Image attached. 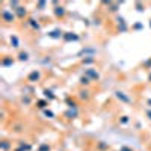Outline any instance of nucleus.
I'll list each match as a JSON object with an SVG mask.
<instances>
[{"mask_svg": "<svg viewBox=\"0 0 151 151\" xmlns=\"http://www.w3.org/2000/svg\"><path fill=\"white\" fill-rule=\"evenodd\" d=\"M94 61H95V59H94V56H88L86 59H83V63H92Z\"/></svg>", "mask_w": 151, "mask_h": 151, "instance_id": "obj_16", "label": "nucleus"}, {"mask_svg": "<svg viewBox=\"0 0 151 151\" xmlns=\"http://www.w3.org/2000/svg\"><path fill=\"white\" fill-rule=\"evenodd\" d=\"M110 5V11H113V12H115V11H118V6H120V3H109Z\"/></svg>", "mask_w": 151, "mask_h": 151, "instance_id": "obj_18", "label": "nucleus"}, {"mask_svg": "<svg viewBox=\"0 0 151 151\" xmlns=\"http://www.w3.org/2000/svg\"><path fill=\"white\" fill-rule=\"evenodd\" d=\"M147 115L150 116V120H151V109H150V110H147Z\"/></svg>", "mask_w": 151, "mask_h": 151, "instance_id": "obj_31", "label": "nucleus"}, {"mask_svg": "<svg viewBox=\"0 0 151 151\" xmlns=\"http://www.w3.org/2000/svg\"><path fill=\"white\" fill-rule=\"evenodd\" d=\"M15 12H17V15L20 18H23L24 15H26V8H23V6H18L17 9H15Z\"/></svg>", "mask_w": 151, "mask_h": 151, "instance_id": "obj_8", "label": "nucleus"}, {"mask_svg": "<svg viewBox=\"0 0 151 151\" xmlns=\"http://www.w3.org/2000/svg\"><path fill=\"white\" fill-rule=\"evenodd\" d=\"M11 44H12V47H18V45H20L18 38H17V36H12V38H11Z\"/></svg>", "mask_w": 151, "mask_h": 151, "instance_id": "obj_10", "label": "nucleus"}, {"mask_svg": "<svg viewBox=\"0 0 151 151\" xmlns=\"http://www.w3.org/2000/svg\"><path fill=\"white\" fill-rule=\"evenodd\" d=\"M38 6H39V8H44V6H45V2H39V3H38Z\"/></svg>", "mask_w": 151, "mask_h": 151, "instance_id": "obj_27", "label": "nucleus"}, {"mask_svg": "<svg viewBox=\"0 0 151 151\" xmlns=\"http://www.w3.org/2000/svg\"><path fill=\"white\" fill-rule=\"evenodd\" d=\"M48 36H50V38H55V39H57V38H61V36H63V35H62V32H61V30H53V32H50V33H48Z\"/></svg>", "mask_w": 151, "mask_h": 151, "instance_id": "obj_7", "label": "nucleus"}, {"mask_svg": "<svg viewBox=\"0 0 151 151\" xmlns=\"http://www.w3.org/2000/svg\"><path fill=\"white\" fill-rule=\"evenodd\" d=\"M29 24H30V26H32V27H33V29L39 30V24H38L36 21H35V20H32V18H30V20H29Z\"/></svg>", "mask_w": 151, "mask_h": 151, "instance_id": "obj_11", "label": "nucleus"}, {"mask_svg": "<svg viewBox=\"0 0 151 151\" xmlns=\"http://www.w3.org/2000/svg\"><path fill=\"white\" fill-rule=\"evenodd\" d=\"M18 59H20V61H27V59H29V55H27V53H20Z\"/></svg>", "mask_w": 151, "mask_h": 151, "instance_id": "obj_15", "label": "nucleus"}, {"mask_svg": "<svg viewBox=\"0 0 151 151\" xmlns=\"http://www.w3.org/2000/svg\"><path fill=\"white\" fill-rule=\"evenodd\" d=\"M48 150H50V147H48L47 144H42L41 147H39V150H38V151H48Z\"/></svg>", "mask_w": 151, "mask_h": 151, "instance_id": "obj_17", "label": "nucleus"}, {"mask_svg": "<svg viewBox=\"0 0 151 151\" xmlns=\"http://www.w3.org/2000/svg\"><path fill=\"white\" fill-rule=\"evenodd\" d=\"M11 6H12V8H15V9H17V8L20 6V5H18V2H11Z\"/></svg>", "mask_w": 151, "mask_h": 151, "instance_id": "obj_23", "label": "nucleus"}, {"mask_svg": "<svg viewBox=\"0 0 151 151\" xmlns=\"http://www.w3.org/2000/svg\"><path fill=\"white\" fill-rule=\"evenodd\" d=\"M148 80H150V82H151V74H150V77H148Z\"/></svg>", "mask_w": 151, "mask_h": 151, "instance_id": "obj_33", "label": "nucleus"}, {"mask_svg": "<svg viewBox=\"0 0 151 151\" xmlns=\"http://www.w3.org/2000/svg\"><path fill=\"white\" fill-rule=\"evenodd\" d=\"M80 83H82V85H88L89 83V77H86V76L82 77V79H80Z\"/></svg>", "mask_w": 151, "mask_h": 151, "instance_id": "obj_19", "label": "nucleus"}, {"mask_svg": "<svg viewBox=\"0 0 151 151\" xmlns=\"http://www.w3.org/2000/svg\"><path fill=\"white\" fill-rule=\"evenodd\" d=\"M80 94H82V95H80L82 98H88V92H86V91H85V92H80Z\"/></svg>", "mask_w": 151, "mask_h": 151, "instance_id": "obj_26", "label": "nucleus"}, {"mask_svg": "<svg viewBox=\"0 0 151 151\" xmlns=\"http://www.w3.org/2000/svg\"><path fill=\"white\" fill-rule=\"evenodd\" d=\"M63 39L65 41H79V36L74 33H63Z\"/></svg>", "mask_w": 151, "mask_h": 151, "instance_id": "obj_4", "label": "nucleus"}, {"mask_svg": "<svg viewBox=\"0 0 151 151\" xmlns=\"http://www.w3.org/2000/svg\"><path fill=\"white\" fill-rule=\"evenodd\" d=\"M45 106H47V103H45V101H42V100H41V101H38V107H41V109H44Z\"/></svg>", "mask_w": 151, "mask_h": 151, "instance_id": "obj_22", "label": "nucleus"}, {"mask_svg": "<svg viewBox=\"0 0 151 151\" xmlns=\"http://www.w3.org/2000/svg\"><path fill=\"white\" fill-rule=\"evenodd\" d=\"M136 8H138V11H139V12H142V11H144V9H142V5H141V3H138V5H136Z\"/></svg>", "mask_w": 151, "mask_h": 151, "instance_id": "obj_25", "label": "nucleus"}, {"mask_svg": "<svg viewBox=\"0 0 151 151\" xmlns=\"http://www.w3.org/2000/svg\"><path fill=\"white\" fill-rule=\"evenodd\" d=\"M65 115H67L68 118H74L76 115H77V110H76V107H74V109H71V110H68Z\"/></svg>", "mask_w": 151, "mask_h": 151, "instance_id": "obj_9", "label": "nucleus"}, {"mask_svg": "<svg viewBox=\"0 0 151 151\" xmlns=\"http://www.w3.org/2000/svg\"><path fill=\"white\" fill-rule=\"evenodd\" d=\"M2 18L6 21V23H12V21L15 20V15L11 12V11H3V12H2Z\"/></svg>", "mask_w": 151, "mask_h": 151, "instance_id": "obj_1", "label": "nucleus"}, {"mask_svg": "<svg viewBox=\"0 0 151 151\" xmlns=\"http://www.w3.org/2000/svg\"><path fill=\"white\" fill-rule=\"evenodd\" d=\"M2 150H3V151H6V150H9V144H8L6 141H3V142H2Z\"/></svg>", "mask_w": 151, "mask_h": 151, "instance_id": "obj_20", "label": "nucleus"}, {"mask_svg": "<svg viewBox=\"0 0 151 151\" xmlns=\"http://www.w3.org/2000/svg\"><path fill=\"white\" fill-rule=\"evenodd\" d=\"M116 97H118V98H120L121 101H124V103H130V98H128V97L124 94V92H120V91H118V92H116Z\"/></svg>", "mask_w": 151, "mask_h": 151, "instance_id": "obj_6", "label": "nucleus"}, {"mask_svg": "<svg viewBox=\"0 0 151 151\" xmlns=\"http://www.w3.org/2000/svg\"><path fill=\"white\" fill-rule=\"evenodd\" d=\"M145 67H147V68H150V67H151V59H150L148 62H145Z\"/></svg>", "mask_w": 151, "mask_h": 151, "instance_id": "obj_28", "label": "nucleus"}, {"mask_svg": "<svg viewBox=\"0 0 151 151\" xmlns=\"http://www.w3.org/2000/svg\"><path fill=\"white\" fill-rule=\"evenodd\" d=\"M134 29H142V24H141V23H138L136 26H134Z\"/></svg>", "mask_w": 151, "mask_h": 151, "instance_id": "obj_29", "label": "nucleus"}, {"mask_svg": "<svg viewBox=\"0 0 151 151\" xmlns=\"http://www.w3.org/2000/svg\"><path fill=\"white\" fill-rule=\"evenodd\" d=\"M39 77H41L39 71H32V73L29 74L27 80H29V82H38V80H39Z\"/></svg>", "mask_w": 151, "mask_h": 151, "instance_id": "obj_3", "label": "nucleus"}, {"mask_svg": "<svg viewBox=\"0 0 151 151\" xmlns=\"http://www.w3.org/2000/svg\"><path fill=\"white\" fill-rule=\"evenodd\" d=\"M121 151H132V150L127 148V147H121Z\"/></svg>", "mask_w": 151, "mask_h": 151, "instance_id": "obj_30", "label": "nucleus"}, {"mask_svg": "<svg viewBox=\"0 0 151 151\" xmlns=\"http://www.w3.org/2000/svg\"><path fill=\"white\" fill-rule=\"evenodd\" d=\"M44 95L47 97V98H50V100H55V95H53V92H51V91H48V89L44 91Z\"/></svg>", "mask_w": 151, "mask_h": 151, "instance_id": "obj_12", "label": "nucleus"}, {"mask_svg": "<svg viewBox=\"0 0 151 151\" xmlns=\"http://www.w3.org/2000/svg\"><path fill=\"white\" fill-rule=\"evenodd\" d=\"M121 122H122V124H127V122H128V118H127V116H122V118H121Z\"/></svg>", "mask_w": 151, "mask_h": 151, "instance_id": "obj_24", "label": "nucleus"}, {"mask_svg": "<svg viewBox=\"0 0 151 151\" xmlns=\"http://www.w3.org/2000/svg\"><path fill=\"white\" fill-rule=\"evenodd\" d=\"M148 104H150V106H151V100H148Z\"/></svg>", "mask_w": 151, "mask_h": 151, "instance_id": "obj_32", "label": "nucleus"}, {"mask_svg": "<svg viewBox=\"0 0 151 151\" xmlns=\"http://www.w3.org/2000/svg\"><path fill=\"white\" fill-rule=\"evenodd\" d=\"M85 53H89V55H94V53H95V50H94V48H85V50H82V51L79 53V55H85Z\"/></svg>", "mask_w": 151, "mask_h": 151, "instance_id": "obj_13", "label": "nucleus"}, {"mask_svg": "<svg viewBox=\"0 0 151 151\" xmlns=\"http://www.w3.org/2000/svg\"><path fill=\"white\" fill-rule=\"evenodd\" d=\"M2 63L5 67H9V65H12V63H14V61H12V59H9V57H6V59H3Z\"/></svg>", "mask_w": 151, "mask_h": 151, "instance_id": "obj_14", "label": "nucleus"}, {"mask_svg": "<svg viewBox=\"0 0 151 151\" xmlns=\"http://www.w3.org/2000/svg\"><path fill=\"white\" fill-rule=\"evenodd\" d=\"M44 115H45V116H50V118H53V116H55V113H53L51 110H44Z\"/></svg>", "mask_w": 151, "mask_h": 151, "instance_id": "obj_21", "label": "nucleus"}, {"mask_svg": "<svg viewBox=\"0 0 151 151\" xmlns=\"http://www.w3.org/2000/svg\"><path fill=\"white\" fill-rule=\"evenodd\" d=\"M85 74H86V77H89V79H92V80H97V79L100 77V74L97 73L95 69H86Z\"/></svg>", "mask_w": 151, "mask_h": 151, "instance_id": "obj_2", "label": "nucleus"}, {"mask_svg": "<svg viewBox=\"0 0 151 151\" xmlns=\"http://www.w3.org/2000/svg\"><path fill=\"white\" fill-rule=\"evenodd\" d=\"M63 14H65V8L63 6H56L55 8V15L56 17H63Z\"/></svg>", "mask_w": 151, "mask_h": 151, "instance_id": "obj_5", "label": "nucleus"}]
</instances>
